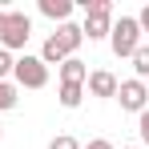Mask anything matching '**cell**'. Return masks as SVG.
<instances>
[{"instance_id":"6da1fadb","label":"cell","mask_w":149,"mask_h":149,"mask_svg":"<svg viewBox=\"0 0 149 149\" xmlns=\"http://www.w3.org/2000/svg\"><path fill=\"white\" fill-rule=\"evenodd\" d=\"M81 8H85L81 32H85L89 40H105V36L113 32V0H81Z\"/></svg>"},{"instance_id":"7a4b0ae2","label":"cell","mask_w":149,"mask_h":149,"mask_svg":"<svg viewBox=\"0 0 149 149\" xmlns=\"http://www.w3.org/2000/svg\"><path fill=\"white\" fill-rule=\"evenodd\" d=\"M141 24H137V16H121V20H113V32H109V49L113 56H133V52L141 49Z\"/></svg>"},{"instance_id":"3957f363","label":"cell","mask_w":149,"mask_h":149,"mask_svg":"<svg viewBox=\"0 0 149 149\" xmlns=\"http://www.w3.org/2000/svg\"><path fill=\"white\" fill-rule=\"evenodd\" d=\"M28 36H32V20H28V12L8 8L4 28H0V49H4V52H16V49H24V45H28Z\"/></svg>"},{"instance_id":"277c9868","label":"cell","mask_w":149,"mask_h":149,"mask_svg":"<svg viewBox=\"0 0 149 149\" xmlns=\"http://www.w3.org/2000/svg\"><path fill=\"white\" fill-rule=\"evenodd\" d=\"M12 81L20 85V89H45L49 85V65L40 61V56H20L16 65H12Z\"/></svg>"},{"instance_id":"5b68a950","label":"cell","mask_w":149,"mask_h":149,"mask_svg":"<svg viewBox=\"0 0 149 149\" xmlns=\"http://www.w3.org/2000/svg\"><path fill=\"white\" fill-rule=\"evenodd\" d=\"M117 101H121L125 113H145L149 109V85L137 81V77H133V81H121V85H117Z\"/></svg>"},{"instance_id":"8992f818","label":"cell","mask_w":149,"mask_h":149,"mask_svg":"<svg viewBox=\"0 0 149 149\" xmlns=\"http://www.w3.org/2000/svg\"><path fill=\"white\" fill-rule=\"evenodd\" d=\"M117 85H121V81L109 73V69H93V73H89V81H85V89H89L93 97H101V101L117 97Z\"/></svg>"},{"instance_id":"52a82bcc","label":"cell","mask_w":149,"mask_h":149,"mask_svg":"<svg viewBox=\"0 0 149 149\" xmlns=\"http://www.w3.org/2000/svg\"><path fill=\"white\" fill-rule=\"evenodd\" d=\"M52 40L61 45V49L69 52V56H77V49L85 45V32H81V24H73V20H65V24L52 32Z\"/></svg>"},{"instance_id":"ba28073f","label":"cell","mask_w":149,"mask_h":149,"mask_svg":"<svg viewBox=\"0 0 149 149\" xmlns=\"http://www.w3.org/2000/svg\"><path fill=\"white\" fill-rule=\"evenodd\" d=\"M56 73H61V85H85L89 81V65L81 56H69V61L56 65Z\"/></svg>"},{"instance_id":"9c48e42d","label":"cell","mask_w":149,"mask_h":149,"mask_svg":"<svg viewBox=\"0 0 149 149\" xmlns=\"http://www.w3.org/2000/svg\"><path fill=\"white\" fill-rule=\"evenodd\" d=\"M40 12H45L49 20H56V24H65V20L73 16V0H40Z\"/></svg>"},{"instance_id":"30bf717a","label":"cell","mask_w":149,"mask_h":149,"mask_svg":"<svg viewBox=\"0 0 149 149\" xmlns=\"http://www.w3.org/2000/svg\"><path fill=\"white\" fill-rule=\"evenodd\" d=\"M61 109H81V101H85V85H61Z\"/></svg>"},{"instance_id":"8fae6325","label":"cell","mask_w":149,"mask_h":149,"mask_svg":"<svg viewBox=\"0 0 149 149\" xmlns=\"http://www.w3.org/2000/svg\"><path fill=\"white\" fill-rule=\"evenodd\" d=\"M129 61H133V73H137V81H145V77H149V45H141V49L133 52Z\"/></svg>"},{"instance_id":"7c38bea8","label":"cell","mask_w":149,"mask_h":149,"mask_svg":"<svg viewBox=\"0 0 149 149\" xmlns=\"http://www.w3.org/2000/svg\"><path fill=\"white\" fill-rule=\"evenodd\" d=\"M16 109V85L12 81H0V113Z\"/></svg>"},{"instance_id":"4fadbf2b","label":"cell","mask_w":149,"mask_h":149,"mask_svg":"<svg viewBox=\"0 0 149 149\" xmlns=\"http://www.w3.org/2000/svg\"><path fill=\"white\" fill-rule=\"evenodd\" d=\"M49 149H81V141H77L73 133H61V137H52Z\"/></svg>"},{"instance_id":"5bb4252c","label":"cell","mask_w":149,"mask_h":149,"mask_svg":"<svg viewBox=\"0 0 149 149\" xmlns=\"http://www.w3.org/2000/svg\"><path fill=\"white\" fill-rule=\"evenodd\" d=\"M12 65H16V56L0 49V81H8V77H12Z\"/></svg>"},{"instance_id":"9a60e30c","label":"cell","mask_w":149,"mask_h":149,"mask_svg":"<svg viewBox=\"0 0 149 149\" xmlns=\"http://www.w3.org/2000/svg\"><path fill=\"white\" fill-rule=\"evenodd\" d=\"M137 137H141V145H149V109L137 113Z\"/></svg>"},{"instance_id":"2e32d148","label":"cell","mask_w":149,"mask_h":149,"mask_svg":"<svg viewBox=\"0 0 149 149\" xmlns=\"http://www.w3.org/2000/svg\"><path fill=\"white\" fill-rule=\"evenodd\" d=\"M137 24H141V36L149 40V4L141 8V12H137Z\"/></svg>"},{"instance_id":"e0dca14e","label":"cell","mask_w":149,"mask_h":149,"mask_svg":"<svg viewBox=\"0 0 149 149\" xmlns=\"http://www.w3.org/2000/svg\"><path fill=\"white\" fill-rule=\"evenodd\" d=\"M81 149H113V141H109V137H93L89 145H81Z\"/></svg>"},{"instance_id":"ac0fdd59","label":"cell","mask_w":149,"mask_h":149,"mask_svg":"<svg viewBox=\"0 0 149 149\" xmlns=\"http://www.w3.org/2000/svg\"><path fill=\"white\" fill-rule=\"evenodd\" d=\"M4 16H8V8H0V28H4Z\"/></svg>"},{"instance_id":"d6986e66","label":"cell","mask_w":149,"mask_h":149,"mask_svg":"<svg viewBox=\"0 0 149 149\" xmlns=\"http://www.w3.org/2000/svg\"><path fill=\"white\" fill-rule=\"evenodd\" d=\"M121 149H141V145H121Z\"/></svg>"},{"instance_id":"ffe728a7","label":"cell","mask_w":149,"mask_h":149,"mask_svg":"<svg viewBox=\"0 0 149 149\" xmlns=\"http://www.w3.org/2000/svg\"><path fill=\"white\" fill-rule=\"evenodd\" d=\"M0 133H4V125H0Z\"/></svg>"}]
</instances>
